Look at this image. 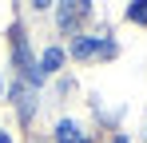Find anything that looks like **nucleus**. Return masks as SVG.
<instances>
[{
  "label": "nucleus",
  "mask_w": 147,
  "mask_h": 143,
  "mask_svg": "<svg viewBox=\"0 0 147 143\" xmlns=\"http://www.w3.org/2000/svg\"><path fill=\"white\" fill-rule=\"evenodd\" d=\"M127 20L147 24V0H139V4H131V8H127Z\"/></svg>",
  "instance_id": "4"
},
{
  "label": "nucleus",
  "mask_w": 147,
  "mask_h": 143,
  "mask_svg": "<svg viewBox=\"0 0 147 143\" xmlns=\"http://www.w3.org/2000/svg\"><path fill=\"white\" fill-rule=\"evenodd\" d=\"M72 52L80 60H88V56H115V44L111 40H92V36H80L72 44Z\"/></svg>",
  "instance_id": "1"
},
{
  "label": "nucleus",
  "mask_w": 147,
  "mask_h": 143,
  "mask_svg": "<svg viewBox=\"0 0 147 143\" xmlns=\"http://www.w3.org/2000/svg\"><path fill=\"white\" fill-rule=\"evenodd\" d=\"M56 139H60V143H88V139H84V131L76 127L72 119H64V123L56 127Z\"/></svg>",
  "instance_id": "2"
},
{
  "label": "nucleus",
  "mask_w": 147,
  "mask_h": 143,
  "mask_svg": "<svg viewBox=\"0 0 147 143\" xmlns=\"http://www.w3.org/2000/svg\"><path fill=\"white\" fill-rule=\"evenodd\" d=\"M115 143H127V139H115Z\"/></svg>",
  "instance_id": "6"
},
{
  "label": "nucleus",
  "mask_w": 147,
  "mask_h": 143,
  "mask_svg": "<svg viewBox=\"0 0 147 143\" xmlns=\"http://www.w3.org/2000/svg\"><path fill=\"white\" fill-rule=\"evenodd\" d=\"M60 64H64V52H60V48H48V52L40 56V68H36V72L44 76V72H56Z\"/></svg>",
  "instance_id": "3"
},
{
  "label": "nucleus",
  "mask_w": 147,
  "mask_h": 143,
  "mask_svg": "<svg viewBox=\"0 0 147 143\" xmlns=\"http://www.w3.org/2000/svg\"><path fill=\"white\" fill-rule=\"evenodd\" d=\"M0 143H8V135H4V131H0Z\"/></svg>",
  "instance_id": "5"
}]
</instances>
